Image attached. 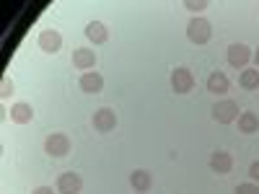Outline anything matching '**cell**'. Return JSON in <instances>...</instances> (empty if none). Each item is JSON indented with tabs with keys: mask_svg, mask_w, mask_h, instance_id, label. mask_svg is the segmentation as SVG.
<instances>
[{
	"mask_svg": "<svg viewBox=\"0 0 259 194\" xmlns=\"http://www.w3.org/2000/svg\"><path fill=\"white\" fill-rule=\"evenodd\" d=\"M117 127V114L112 109H99L94 114V129L96 132H112Z\"/></svg>",
	"mask_w": 259,
	"mask_h": 194,
	"instance_id": "cell-7",
	"label": "cell"
},
{
	"mask_svg": "<svg viewBox=\"0 0 259 194\" xmlns=\"http://www.w3.org/2000/svg\"><path fill=\"white\" fill-rule=\"evenodd\" d=\"M236 117H239V104L226 99V101H218L212 106V119L221 122V124H231Z\"/></svg>",
	"mask_w": 259,
	"mask_h": 194,
	"instance_id": "cell-3",
	"label": "cell"
},
{
	"mask_svg": "<svg viewBox=\"0 0 259 194\" xmlns=\"http://www.w3.org/2000/svg\"><path fill=\"white\" fill-rule=\"evenodd\" d=\"M239 129L244 135H251V132H259V117L254 112H241L239 114Z\"/></svg>",
	"mask_w": 259,
	"mask_h": 194,
	"instance_id": "cell-16",
	"label": "cell"
},
{
	"mask_svg": "<svg viewBox=\"0 0 259 194\" xmlns=\"http://www.w3.org/2000/svg\"><path fill=\"white\" fill-rule=\"evenodd\" d=\"M34 194H55V191H52V186H39V189H34Z\"/></svg>",
	"mask_w": 259,
	"mask_h": 194,
	"instance_id": "cell-22",
	"label": "cell"
},
{
	"mask_svg": "<svg viewBox=\"0 0 259 194\" xmlns=\"http://www.w3.org/2000/svg\"><path fill=\"white\" fill-rule=\"evenodd\" d=\"M210 168H212L218 176L231 174V168H233V158H231V153H226V150H218V153H212V156H210Z\"/></svg>",
	"mask_w": 259,
	"mask_h": 194,
	"instance_id": "cell-8",
	"label": "cell"
},
{
	"mask_svg": "<svg viewBox=\"0 0 259 194\" xmlns=\"http://www.w3.org/2000/svg\"><path fill=\"white\" fill-rule=\"evenodd\" d=\"M60 47H62V34H60V31L45 29V31L39 34V50H41V52L55 55V52H60Z\"/></svg>",
	"mask_w": 259,
	"mask_h": 194,
	"instance_id": "cell-6",
	"label": "cell"
},
{
	"mask_svg": "<svg viewBox=\"0 0 259 194\" xmlns=\"http://www.w3.org/2000/svg\"><path fill=\"white\" fill-rule=\"evenodd\" d=\"M73 65L78 70H91L96 65V52L94 50H85V47H78L73 52Z\"/></svg>",
	"mask_w": 259,
	"mask_h": 194,
	"instance_id": "cell-10",
	"label": "cell"
},
{
	"mask_svg": "<svg viewBox=\"0 0 259 194\" xmlns=\"http://www.w3.org/2000/svg\"><path fill=\"white\" fill-rule=\"evenodd\" d=\"M13 88H16V85H13V80L6 75V78H3V83H0V96H3V99H8L11 93H16Z\"/></svg>",
	"mask_w": 259,
	"mask_h": 194,
	"instance_id": "cell-19",
	"label": "cell"
},
{
	"mask_svg": "<svg viewBox=\"0 0 259 194\" xmlns=\"http://www.w3.org/2000/svg\"><path fill=\"white\" fill-rule=\"evenodd\" d=\"M80 189H83L80 174H75V171H65V174H60V179H57V191L60 194H80Z\"/></svg>",
	"mask_w": 259,
	"mask_h": 194,
	"instance_id": "cell-4",
	"label": "cell"
},
{
	"mask_svg": "<svg viewBox=\"0 0 259 194\" xmlns=\"http://www.w3.org/2000/svg\"><path fill=\"white\" fill-rule=\"evenodd\" d=\"M171 88H174L177 93H189V91L194 88V75H192V70L177 68L174 73H171Z\"/></svg>",
	"mask_w": 259,
	"mask_h": 194,
	"instance_id": "cell-5",
	"label": "cell"
},
{
	"mask_svg": "<svg viewBox=\"0 0 259 194\" xmlns=\"http://www.w3.org/2000/svg\"><path fill=\"white\" fill-rule=\"evenodd\" d=\"M210 36H212V29H210V21L207 18L194 16L189 24H187V39L192 41V44H207Z\"/></svg>",
	"mask_w": 259,
	"mask_h": 194,
	"instance_id": "cell-1",
	"label": "cell"
},
{
	"mask_svg": "<svg viewBox=\"0 0 259 194\" xmlns=\"http://www.w3.org/2000/svg\"><path fill=\"white\" fill-rule=\"evenodd\" d=\"M254 62H256V70H259V50L254 52Z\"/></svg>",
	"mask_w": 259,
	"mask_h": 194,
	"instance_id": "cell-23",
	"label": "cell"
},
{
	"mask_svg": "<svg viewBox=\"0 0 259 194\" xmlns=\"http://www.w3.org/2000/svg\"><path fill=\"white\" fill-rule=\"evenodd\" d=\"M45 153L52 156V158H62V156H68L70 153V140L68 135H62V132H52L47 140H45Z\"/></svg>",
	"mask_w": 259,
	"mask_h": 194,
	"instance_id": "cell-2",
	"label": "cell"
},
{
	"mask_svg": "<svg viewBox=\"0 0 259 194\" xmlns=\"http://www.w3.org/2000/svg\"><path fill=\"white\" fill-rule=\"evenodd\" d=\"M130 186H133L135 191H140V194H145V191H150V186H153V176H150L148 171L138 168V171L130 174Z\"/></svg>",
	"mask_w": 259,
	"mask_h": 194,
	"instance_id": "cell-11",
	"label": "cell"
},
{
	"mask_svg": "<svg viewBox=\"0 0 259 194\" xmlns=\"http://www.w3.org/2000/svg\"><path fill=\"white\" fill-rule=\"evenodd\" d=\"M11 119H13L16 124H29V122L34 119V109H31V104H26V101L13 104V106H11Z\"/></svg>",
	"mask_w": 259,
	"mask_h": 194,
	"instance_id": "cell-12",
	"label": "cell"
},
{
	"mask_svg": "<svg viewBox=\"0 0 259 194\" xmlns=\"http://www.w3.org/2000/svg\"><path fill=\"white\" fill-rule=\"evenodd\" d=\"M207 6H210L207 0H184V8L192 11V13H200V11H205Z\"/></svg>",
	"mask_w": 259,
	"mask_h": 194,
	"instance_id": "cell-18",
	"label": "cell"
},
{
	"mask_svg": "<svg viewBox=\"0 0 259 194\" xmlns=\"http://www.w3.org/2000/svg\"><path fill=\"white\" fill-rule=\"evenodd\" d=\"M80 91H85V93H101L104 91V78L99 73H83L80 75Z\"/></svg>",
	"mask_w": 259,
	"mask_h": 194,
	"instance_id": "cell-14",
	"label": "cell"
},
{
	"mask_svg": "<svg viewBox=\"0 0 259 194\" xmlns=\"http://www.w3.org/2000/svg\"><path fill=\"white\" fill-rule=\"evenodd\" d=\"M249 60H251V50L246 44H231L228 47V62L233 68H244Z\"/></svg>",
	"mask_w": 259,
	"mask_h": 194,
	"instance_id": "cell-9",
	"label": "cell"
},
{
	"mask_svg": "<svg viewBox=\"0 0 259 194\" xmlns=\"http://www.w3.org/2000/svg\"><path fill=\"white\" fill-rule=\"evenodd\" d=\"M228 88H231V80L223 75V73H210L207 75V91L210 93H218V96H223V93H228Z\"/></svg>",
	"mask_w": 259,
	"mask_h": 194,
	"instance_id": "cell-13",
	"label": "cell"
},
{
	"mask_svg": "<svg viewBox=\"0 0 259 194\" xmlns=\"http://www.w3.org/2000/svg\"><path fill=\"white\" fill-rule=\"evenodd\" d=\"M236 194H259V186L256 184H239L236 186Z\"/></svg>",
	"mask_w": 259,
	"mask_h": 194,
	"instance_id": "cell-20",
	"label": "cell"
},
{
	"mask_svg": "<svg viewBox=\"0 0 259 194\" xmlns=\"http://www.w3.org/2000/svg\"><path fill=\"white\" fill-rule=\"evenodd\" d=\"M85 36H89V41H94V44H104V41L109 39V31H106V26L101 21H91V24L85 26Z\"/></svg>",
	"mask_w": 259,
	"mask_h": 194,
	"instance_id": "cell-15",
	"label": "cell"
},
{
	"mask_svg": "<svg viewBox=\"0 0 259 194\" xmlns=\"http://www.w3.org/2000/svg\"><path fill=\"white\" fill-rule=\"evenodd\" d=\"M239 85H241V88H246V91L259 88V70H256V68H254V70H244V73L239 75Z\"/></svg>",
	"mask_w": 259,
	"mask_h": 194,
	"instance_id": "cell-17",
	"label": "cell"
},
{
	"mask_svg": "<svg viewBox=\"0 0 259 194\" xmlns=\"http://www.w3.org/2000/svg\"><path fill=\"white\" fill-rule=\"evenodd\" d=\"M249 176H251L254 181H259V161H254V163L249 166Z\"/></svg>",
	"mask_w": 259,
	"mask_h": 194,
	"instance_id": "cell-21",
	"label": "cell"
}]
</instances>
